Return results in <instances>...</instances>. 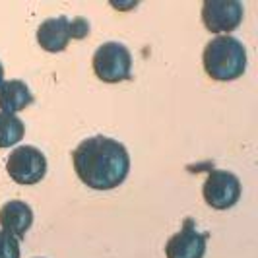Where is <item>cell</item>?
<instances>
[{"label":"cell","instance_id":"6da1fadb","mask_svg":"<svg viewBox=\"0 0 258 258\" xmlns=\"http://www.w3.org/2000/svg\"><path fill=\"white\" fill-rule=\"evenodd\" d=\"M78 179L93 190H113L126 181L130 155L124 144L103 134L82 140L72 152Z\"/></svg>","mask_w":258,"mask_h":258},{"label":"cell","instance_id":"52a82bcc","mask_svg":"<svg viewBox=\"0 0 258 258\" xmlns=\"http://www.w3.org/2000/svg\"><path fill=\"white\" fill-rule=\"evenodd\" d=\"M208 233L196 229L194 220L186 218L181 231L175 233L165 243V256L167 258H204L206 254Z\"/></svg>","mask_w":258,"mask_h":258},{"label":"cell","instance_id":"3957f363","mask_svg":"<svg viewBox=\"0 0 258 258\" xmlns=\"http://www.w3.org/2000/svg\"><path fill=\"white\" fill-rule=\"evenodd\" d=\"M91 66L95 76L105 84H120L130 80L132 72V54L128 47L118 41H107L93 52Z\"/></svg>","mask_w":258,"mask_h":258},{"label":"cell","instance_id":"9c48e42d","mask_svg":"<svg viewBox=\"0 0 258 258\" xmlns=\"http://www.w3.org/2000/svg\"><path fill=\"white\" fill-rule=\"evenodd\" d=\"M70 20L66 16L49 18L37 27V43L43 51L62 52L70 43Z\"/></svg>","mask_w":258,"mask_h":258},{"label":"cell","instance_id":"8fae6325","mask_svg":"<svg viewBox=\"0 0 258 258\" xmlns=\"http://www.w3.org/2000/svg\"><path fill=\"white\" fill-rule=\"evenodd\" d=\"M26 134V124L22 118L8 113H0V150L16 146Z\"/></svg>","mask_w":258,"mask_h":258},{"label":"cell","instance_id":"5bb4252c","mask_svg":"<svg viewBox=\"0 0 258 258\" xmlns=\"http://www.w3.org/2000/svg\"><path fill=\"white\" fill-rule=\"evenodd\" d=\"M4 82V66H2V62H0V84Z\"/></svg>","mask_w":258,"mask_h":258},{"label":"cell","instance_id":"4fadbf2b","mask_svg":"<svg viewBox=\"0 0 258 258\" xmlns=\"http://www.w3.org/2000/svg\"><path fill=\"white\" fill-rule=\"evenodd\" d=\"M70 39H84L90 35V24L84 20V18H76L70 22Z\"/></svg>","mask_w":258,"mask_h":258},{"label":"cell","instance_id":"30bf717a","mask_svg":"<svg viewBox=\"0 0 258 258\" xmlns=\"http://www.w3.org/2000/svg\"><path fill=\"white\" fill-rule=\"evenodd\" d=\"M33 103V93L26 82L22 80H6L0 84V113L16 115L26 111Z\"/></svg>","mask_w":258,"mask_h":258},{"label":"cell","instance_id":"8992f818","mask_svg":"<svg viewBox=\"0 0 258 258\" xmlns=\"http://www.w3.org/2000/svg\"><path fill=\"white\" fill-rule=\"evenodd\" d=\"M200 16L210 33L229 35L243 24L245 8L239 0H204Z\"/></svg>","mask_w":258,"mask_h":258},{"label":"cell","instance_id":"277c9868","mask_svg":"<svg viewBox=\"0 0 258 258\" xmlns=\"http://www.w3.org/2000/svg\"><path fill=\"white\" fill-rule=\"evenodd\" d=\"M6 171L18 184H37L47 175V157L35 146H20L8 155Z\"/></svg>","mask_w":258,"mask_h":258},{"label":"cell","instance_id":"7a4b0ae2","mask_svg":"<svg viewBox=\"0 0 258 258\" xmlns=\"http://www.w3.org/2000/svg\"><path fill=\"white\" fill-rule=\"evenodd\" d=\"M206 74L216 82H233L246 70L245 45L233 35H218L208 41L202 52Z\"/></svg>","mask_w":258,"mask_h":258},{"label":"cell","instance_id":"7c38bea8","mask_svg":"<svg viewBox=\"0 0 258 258\" xmlns=\"http://www.w3.org/2000/svg\"><path fill=\"white\" fill-rule=\"evenodd\" d=\"M0 258H20V241L0 229Z\"/></svg>","mask_w":258,"mask_h":258},{"label":"cell","instance_id":"ba28073f","mask_svg":"<svg viewBox=\"0 0 258 258\" xmlns=\"http://www.w3.org/2000/svg\"><path fill=\"white\" fill-rule=\"evenodd\" d=\"M33 225V210L24 200H10L0 208V227L2 231L16 237L18 241L26 237Z\"/></svg>","mask_w":258,"mask_h":258},{"label":"cell","instance_id":"5b68a950","mask_svg":"<svg viewBox=\"0 0 258 258\" xmlns=\"http://www.w3.org/2000/svg\"><path fill=\"white\" fill-rule=\"evenodd\" d=\"M204 202L214 210H229L241 198V181L231 171H210L202 186Z\"/></svg>","mask_w":258,"mask_h":258}]
</instances>
